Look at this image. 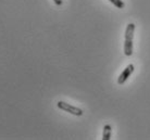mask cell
<instances>
[{"label": "cell", "mask_w": 150, "mask_h": 140, "mask_svg": "<svg viewBox=\"0 0 150 140\" xmlns=\"http://www.w3.org/2000/svg\"><path fill=\"white\" fill-rule=\"evenodd\" d=\"M58 108L62 111H65V112H69V113L73 114V115H76V116H81L83 115V111L79 109V108H76V106H73L71 104H69L67 102H63V101H59L57 103Z\"/></svg>", "instance_id": "cell-1"}, {"label": "cell", "mask_w": 150, "mask_h": 140, "mask_svg": "<svg viewBox=\"0 0 150 140\" xmlns=\"http://www.w3.org/2000/svg\"><path fill=\"white\" fill-rule=\"evenodd\" d=\"M133 72H134V65L133 64L127 65V68H125L123 72L121 73V75L119 76V78H117V84H119V85H123V84L126 82V79L131 76V74Z\"/></svg>", "instance_id": "cell-2"}, {"label": "cell", "mask_w": 150, "mask_h": 140, "mask_svg": "<svg viewBox=\"0 0 150 140\" xmlns=\"http://www.w3.org/2000/svg\"><path fill=\"white\" fill-rule=\"evenodd\" d=\"M124 54L126 57H131L133 54V40L132 39H125V42H124Z\"/></svg>", "instance_id": "cell-3"}, {"label": "cell", "mask_w": 150, "mask_h": 140, "mask_svg": "<svg viewBox=\"0 0 150 140\" xmlns=\"http://www.w3.org/2000/svg\"><path fill=\"white\" fill-rule=\"evenodd\" d=\"M134 30H135V24L129 23L125 30V39H132L134 37Z\"/></svg>", "instance_id": "cell-4"}, {"label": "cell", "mask_w": 150, "mask_h": 140, "mask_svg": "<svg viewBox=\"0 0 150 140\" xmlns=\"http://www.w3.org/2000/svg\"><path fill=\"white\" fill-rule=\"evenodd\" d=\"M111 132H112L111 126L105 125V127H103V134H102V140H109L111 138Z\"/></svg>", "instance_id": "cell-5"}, {"label": "cell", "mask_w": 150, "mask_h": 140, "mask_svg": "<svg viewBox=\"0 0 150 140\" xmlns=\"http://www.w3.org/2000/svg\"><path fill=\"white\" fill-rule=\"evenodd\" d=\"M110 2H112L114 6H115L116 8H119V9H122V8H124V2L122 1V0H109Z\"/></svg>", "instance_id": "cell-6"}, {"label": "cell", "mask_w": 150, "mask_h": 140, "mask_svg": "<svg viewBox=\"0 0 150 140\" xmlns=\"http://www.w3.org/2000/svg\"><path fill=\"white\" fill-rule=\"evenodd\" d=\"M57 6H62V0H53Z\"/></svg>", "instance_id": "cell-7"}]
</instances>
